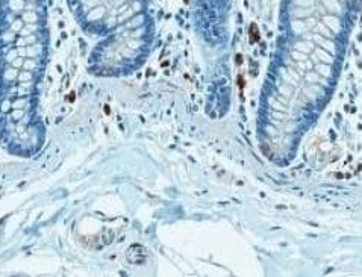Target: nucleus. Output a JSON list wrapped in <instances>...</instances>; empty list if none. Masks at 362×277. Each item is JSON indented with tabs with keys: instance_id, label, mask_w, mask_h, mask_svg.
Here are the masks:
<instances>
[{
	"instance_id": "nucleus-1",
	"label": "nucleus",
	"mask_w": 362,
	"mask_h": 277,
	"mask_svg": "<svg viewBox=\"0 0 362 277\" xmlns=\"http://www.w3.org/2000/svg\"><path fill=\"white\" fill-rule=\"evenodd\" d=\"M259 30L256 28V24H251L250 26V41L251 42H258L259 41Z\"/></svg>"
},
{
	"instance_id": "nucleus-2",
	"label": "nucleus",
	"mask_w": 362,
	"mask_h": 277,
	"mask_svg": "<svg viewBox=\"0 0 362 277\" xmlns=\"http://www.w3.org/2000/svg\"><path fill=\"white\" fill-rule=\"evenodd\" d=\"M238 86L242 89L244 88V80H242V76H238Z\"/></svg>"
},
{
	"instance_id": "nucleus-3",
	"label": "nucleus",
	"mask_w": 362,
	"mask_h": 277,
	"mask_svg": "<svg viewBox=\"0 0 362 277\" xmlns=\"http://www.w3.org/2000/svg\"><path fill=\"white\" fill-rule=\"evenodd\" d=\"M237 61H238V64H241V61H242V58H241V55H238V56H237Z\"/></svg>"
}]
</instances>
